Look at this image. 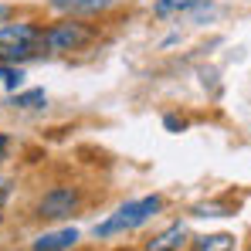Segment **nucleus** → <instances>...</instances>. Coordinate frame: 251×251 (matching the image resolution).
<instances>
[{
  "mask_svg": "<svg viewBox=\"0 0 251 251\" xmlns=\"http://www.w3.org/2000/svg\"><path fill=\"white\" fill-rule=\"evenodd\" d=\"M160 207H163V201H160V197H143V201L123 204V207L116 210L109 221H102V224L95 227V234H99V238H109V234H116V231H132V227L146 224V221H150Z\"/></svg>",
  "mask_w": 251,
  "mask_h": 251,
  "instance_id": "2",
  "label": "nucleus"
},
{
  "mask_svg": "<svg viewBox=\"0 0 251 251\" xmlns=\"http://www.w3.org/2000/svg\"><path fill=\"white\" fill-rule=\"evenodd\" d=\"M88 38H92V31L82 27V24H58V27L44 31V48H51V51H75V48L88 44Z\"/></svg>",
  "mask_w": 251,
  "mask_h": 251,
  "instance_id": "3",
  "label": "nucleus"
},
{
  "mask_svg": "<svg viewBox=\"0 0 251 251\" xmlns=\"http://www.w3.org/2000/svg\"><path fill=\"white\" fill-rule=\"evenodd\" d=\"M14 105H21V109H38V105H44V92H41V88L24 92V95H17V99H14Z\"/></svg>",
  "mask_w": 251,
  "mask_h": 251,
  "instance_id": "10",
  "label": "nucleus"
},
{
  "mask_svg": "<svg viewBox=\"0 0 251 251\" xmlns=\"http://www.w3.org/2000/svg\"><path fill=\"white\" fill-rule=\"evenodd\" d=\"M0 78H3L7 88H17V85H21V72H17L14 65H3V68H0Z\"/></svg>",
  "mask_w": 251,
  "mask_h": 251,
  "instance_id": "11",
  "label": "nucleus"
},
{
  "mask_svg": "<svg viewBox=\"0 0 251 251\" xmlns=\"http://www.w3.org/2000/svg\"><path fill=\"white\" fill-rule=\"evenodd\" d=\"M3 150H7V139H3V136H0V156H3Z\"/></svg>",
  "mask_w": 251,
  "mask_h": 251,
  "instance_id": "13",
  "label": "nucleus"
},
{
  "mask_svg": "<svg viewBox=\"0 0 251 251\" xmlns=\"http://www.w3.org/2000/svg\"><path fill=\"white\" fill-rule=\"evenodd\" d=\"M210 7V0H156V17H173V14H194Z\"/></svg>",
  "mask_w": 251,
  "mask_h": 251,
  "instance_id": "7",
  "label": "nucleus"
},
{
  "mask_svg": "<svg viewBox=\"0 0 251 251\" xmlns=\"http://www.w3.org/2000/svg\"><path fill=\"white\" fill-rule=\"evenodd\" d=\"M187 245V227L183 224H170L167 231H160L150 245H146V251H180Z\"/></svg>",
  "mask_w": 251,
  "mask_h": 251,
  "instance_id": "5",
  "label": "nucleus"
},
{
  "mask_svg": "<svg viewBox=\"0 0 251 251\" xmlns=\"http://www.w3.org/2000/svg\"><path fill=\"white\" fill-rule=\"evenodd\" d=\"M78 241V231L75 227H65V231H51L34 241V251H68L72 245Z\"/></svg>",
  "mask_w": 251,
  "mask_h": 251,
  "instance_id": "6",
  "label": "nucleus"
},
{
  "mask_svg": "<svg viewBox=\"0 0 251 251\" xmlns=\"http://www.w3.org/2000/svg\"><path fill=\"white\" fill-rule=\"evenodd\" d=\"M231 248H234L231 234H204L194 241V251H231Z\"/></svg>",
  "mask_w": 251,
  "mask_h": 251,
  "instance_id": "8",
  "label": "nucleus"
},
{
  "mask_svg": "<svg viewBox=\"0 0 251 251\" xmlns=\"http://www.w3.org/2000/svg\"><path fill=\"white\" fill-rule=\"evenodd\" d=\"M44 48V31L34 24H7L0 27V65H17L34 58Z\"/></svg>",
  "mask_w": 251,
  "mask_h": 251,
  "instance_id": "1",
  "label": "nucleus"
},
{
  "mask_svg": "<svg viewBox=\"0 0 251 251\" xmlns=\"http://www.w3.org/2000/svg\"><path fill=\"white\" fill-rule=\"evenodd\" d=\"M51 3L54 7H65V10H102L112 0H51Z\"/></svg>",
  "mask_w": 251,
  "mask_h": 251,
  "instance_id": "9",
  "label": "nucleus"
},
{
  "mask_svg": "<svg viewBox=\"0 0 251 251\" xmlns=\"http://www.w3.org/2000/svg\"><path fill=\"white\" fill-rule=\"evenodd\" d=\"M75 207H78V194H75L72 187H54V190L41 201L44 217H68Z\"/></svg>",
  "mask_w": 251,
  "mask_h": 251,
  "instance_id": "4",
  "label": "nucleus"
},
{
  "mask_svg": "<svg viewBox=\"0 0 251 251\" xmlns=\"http://www.w3.org/2000/svg\"><path fill=\"white\" fill-rule=\"evenodd\" d=\"M7 14H10V10H7V7H3V3H0V24H3V21H7Z\"/></svg>",
  "mask_w": 251,
  "mask_h": 251,
  "instance_id": "12",
  "label": "nucleus"
}]
</instances>
